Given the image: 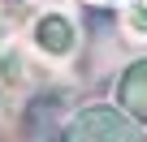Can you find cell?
I'll return each instance as SVG.
<instances>
[{
  "label": "cell",
  "instance_id": "6da1fadb",
  "mask_svg": "<svg viewBox=\"0 0 147 142\" xmlns=\"http://www.w3.org/2000/svg\"><path fill=\"white\" fill-rule=\"evenodd\" d=\"M65 138L69 142H138L143 138V125L125 108L95 103V108H82L78 116L65 125Z\"/></svg>",
  "mask_w": 147,
  "mask_h": 142
},
{
  "label": "cell",
  "instance_id": "7a4b0ae2",
  "mask_svg": "<svg viewBox=\"0 0 147 142\" xmlns=\"http://www.w3.org/2000/svg\"><path fill=\"white\" fill-rule=\"evenodd\" d=\"M117 103H121L138 125H147V56L134 60L125 73L117 78Z\"/></svg>",
  "mask_w": 147,
  "mask_h": 142
},
{
  "label": "cell",
  "instance_id": "3957f363",
  "mask_svg": "<svg viewBox=\"0 0 147 142\" xmlns=\"http://www.w3.org/2000/svg\"><path fill=\"white\" fill-rule=\"evenodd\" d=\"M35 39L48 47V52H69V43H74V30H69V22L65 17H43L39 22V30H35Z\"/></svg>",
  "mask_w": 147,
  "mask_h": 142
},
{
  "label": "cell",
  "instance_id": "277c9868",
  "mask_svg": "<svg viewBox=\"0 0 147 142\" xmlns=\"http://www.w3.org/2000/svg\"><path fill=\"white\" fill-rule=\"evenodd\" d=\"M138 9H147V0H138Z\"/></svg>",
  "mask_w": 147,
  "mask_h": 142
}]
</instances>
